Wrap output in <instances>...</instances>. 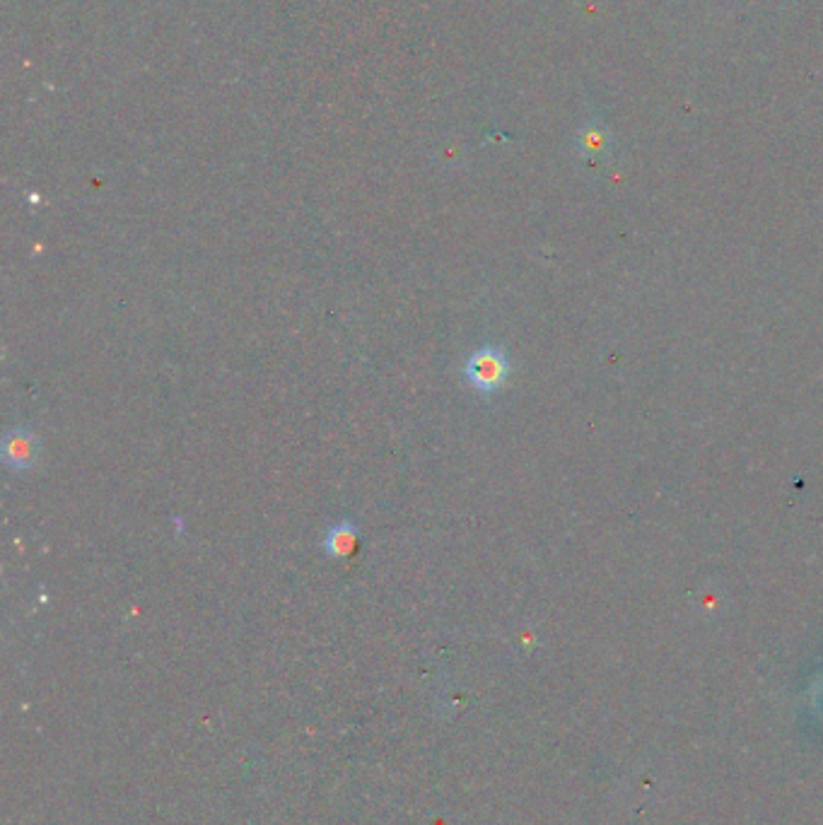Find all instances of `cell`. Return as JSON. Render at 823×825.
<instances>
[{"mask_svg":"<svg viewBox=\"0 0 823 825\" xmlns=\"http://www.w3.org/2000/svg\"><path fill=\"white\" fill-rule=\"evenodd\" d=\"M464 372L474 389L483 391V394H493L505 384L510 365H507V358L498 348H481L466 360Z\"/></svg>","mask_w":823,"mask_h":825,"instance_id":"obj_1","label":"cell"},{"mask_svg":"<svg viewBox=\"0 0 823 825\" xmlns=\"http://www.w3.org/2000/svg\"><path fill=\"white\" fill-rule=\"evenodd\" d=\"M3 456L10 466L17 468V471L32 468L34 464H37V456H39L37 437L27 430H13L8 437H5Z\"/></svg>","mask_w":823,"mask_h":825,"instance_id":"obj_2","label":"cell"},{"mask_svg":"<svg viewBox=\"0 0 823 825\" xmlns=\"http://www.w3.org/2000/svg\"><path fill=\"white\" fill-rule=\"evenodd\" d=\"M355 543H358V531H355V526L341 522L329 529V536H326V553L334 555V558H346V555L353 553Z\"/></svg>","mask_w":823,"mask_h":825,"instance_id":"obj_3","label":"cell"},{"mask_svg":"<svg viewBox=\"0 0 823 825\" xmlns=\"http://www.w3.org/2000/svg\"><path fill=\"white\" fill-rule=\"evenodd\" d=\"M585 148L587 150H601L604 148V136H601V131H594V128H589L585 133Z\"/></svg>","mask_w":823,"mask_h":825,"instance_id":"obj_4","label":"cell"},{"mask_svg":"<svg viewBox=\"0 0 823 825\" xmlns=\"http://www.w3.org/2000/svg\"><path fill=\"white\" fill-rule=\"evenodd\" d=\"M819 712L823 715V690H821V695H819Z\"/></svg>","mask_w":823,"mask_h":825,"instance_id":"obj_5","label":"cell"}]
</instances>
